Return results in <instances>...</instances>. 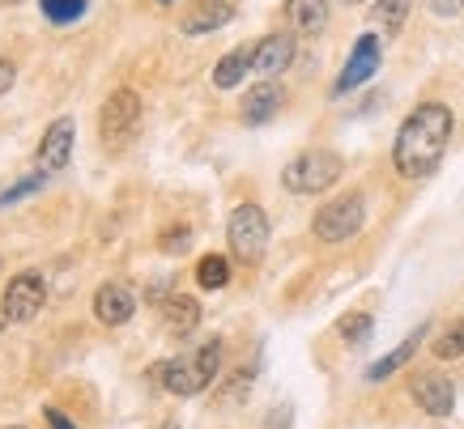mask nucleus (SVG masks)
I'll return each instance as SVG.
<instances>
[{"mask_svg": "<svg viewBox=\"0 0 464 429\" xmlns=\"http://www.w3.org/2000/svg\"><path fill=\"white\" fill-rule=\"evenodd\" d=\"M337 328H341V340H345V345H366V340H371V315H366V310L345 315Z\"/></svg>", "mask_w": 464, "mask_h": 429, "instance_id": "5701e85b", "label": "nucleus"}, {"mask_svg": "<svg viewBox=\"0 0 464 429\" xmlns=\"http://www.w3.org/2000/svg\"><path fill=\"white\" fill-rule=\"evenodd\" d=\"M345 5H358V0H345Z\"/></svg>", "mask_w": 464, "mask_h": 429, "instance_id": "7c9ffc66", "label": "nucleus"}, {"mask_svg": "<svg viewBox=\"0 0 464 429\" xmlns=\"http://www.w3.org/2000/svg\"><path fill=\"white\" fill-rule=\"evenodd\" d=\"M285 22L298 34H320L328 26V0H285Z\"/></svg>", "mask_w": 464, "mask_h": 429, "instance_id": "dca6fc26", "label": "nucleus"}, {"mask_svg": "<svg viewBox=\"0 0 464 429\" xmlns=\"http://www.w3.org/2000/svg\"><path fill=\"white\" fill-rule=\"evenodd\" d=\"M162 429H179V425H175V421H162Z\"/></svg>", "mask_w": 464, "mask_h": 429, "instance_id": "cd10ccee", "label": "nucleus"}, {"mask_svg": "<svg viewBox=\"0 0 464 429\" xmlns=\"http://www.w3.org/2000/svg\"><path fill=\"white\" fill-rule=\"evenodd\" d=\"M5 5H22V0H5Z\"/></svg>", "mask_w": 464, "mask_h": 429, "instance_id": "c756f323", "label": "nucleus"}, {"mask_svg": "<svg viewBox=\"0 0 464 429\" xmlns=\"http://www.w3.org/2000/svg\"><path fill=\"white\" fill-rule=\"evenodd\" d=\"M43 302H47V281H43L39 272H17V277H9V285H5L0 310H5V319L17 328V323L39 319Z\"/></svg>", "mask_w": 464, "mask_h": 429, "instance_id": "0eeeda50", "label": "nucleus"}, {"mask_svg": "<svg viewBox=\"0 0 464 429\" xmlns=\"http://www.w3.org/2000/svg\"><path fill=\"white\" fill-rule=\"evenodd\" d=\"M158 247L167 251V255H179V251L192 247V230H188V225H170V230H162Z\"/></svg>", "mask_w": 464, "mask_h": 429, "instance_id": "b1692460", "label": "nucleus"}, {"mask_svg": "<svg viewBox=\"0 0 464 429\" xmlns=\"http://www.w3.org/2000/svg\"><path fill=\"white\" fill-rule=\"evenodd\" d=\"M422 336H426V328H418V332L409 336V340H401V345H396L392 353H388V358H380V361H375V366H371V370H366V378H371V383H380V378H388V374H396V370H401V366H405L409 358H413V353H418V345H422Z\"/></svg>", "mask_w": 464, "mask_h": 429, "instance_id": "a211bd4d", "label": "nucleus"}, {"mask_svg": "<svg viewBox=\"0 0 464 429\" xmlns=\"http://www.w3.org/2000/svg\"><path fill=\"white\" fill-rule=\"evenodd\" d=\"M137 315V293L128 290V285H102L94 293V319L107 323V328H120L128 319Z\"/></svg>", "mask_w": 464, "mask_h": 429, "instance_id": "ddd939ff", "label": "nucleus"}, {"mask_svg": "<svg viewBox=\"0 0 464 429\" xmlns=\"http://www.w3.org/2000/svg\"><path fill=\"white\" fill-rule=\"evenodd\" d=\"M222 370V340H209V345H200L192 358H170L162 361V370H158V383L170 391V396H200V391L209 387L213 378Z\"/></svg>", "mask_w": 464, "mask_h": 429, "instance_id": "f03ea898", "label": "nucleus"}, {"mask_svg": "<svg viewBox=\"0 0 464 429\" xmlns=\"http://www.w3.org/2000/svg\"><path fill=\"white\" fill-rule=\"evenodd\" d=\"M435 358L439 361H456V358H464V319H456L448 332L435 340Z\"/></svg>", "mask_w": 464, "mask_h": 429, "instance_id": "4be33fe9", "label": "nucleus"}, {"mask_svg": "<svg viewBox=\"0 0 464 429\" xmlns=\"http://www.w3.org/2000/svg\"><path fill=\"white\" fill-rule=\"evenodd\" d=\"M162 328L175 336H188L200 328V306L192 298H183V293H170L167 302H162Z\"/></svg>", "mask_w": 464, "mask_h": 429, "instance_id": "2eb2a0df", "label": "nucleus"}, {"mask_svg": "<svg viewBox=\"0 0 464 429\" xmlns=\"http://www.w3.org/2000/svg\"><path fill=\"white\" fill-rule=\"evenodd\" d=\"M448 140H451V111L443 102L413 107L392 145L396 175L401 179H430L439 162H443V153H448Z\"/></svg>", "mask_w": 464, "mask_h": 429, "instance_id": "f257e3e1", "label": "nucleus"}, {"mask_svg": "<svg viewBox=\"0 0 464 429\" xmlns=\"http://www.w3.org/2000/svg\"><path fill=\"white\" fill-rule=\"evenodd\" d=\"M341 170H345L341 153L307 149V153H298L295 162L282 170V183H285V192H295V195H320L341 179Z\"/></svg>", "mask_w": 464, "mask_h": 429, "instance_id": "7ed1b4c3", "label": "nucleus"}, {"mask_svg": "<svg viewBox=\"0 0 464 429\" xmlns=\"http://www.w3.org/2000/svg\"><path fill=\"white\" fill-rule=\"evenodd\" d=\"M235 22V5L230 0H200L183 14V34H209V30H222Z\"/></svg>", "mask_w": 464, "mask_h": 429, "instance_id": "4468645a", "label": "nucleus"}, {"mask_svg": "<svg viewBox=\"0 0 464 429\" xmlns=\"http://www.w3.org/2000/svg\"><path fill=\"white\" fill-rule=\"evenodd\" d=\"M226 281H230V260L226 255H205L197 263V285L200 290H226Z\"/></svg>", "mask_w": 464, "mask_h": 429, "instance_id": "aec40b11", "label": "nucleus"}, {"mask_svg": "<svg viewBox=\"0 0 464 429\" xmlns=\"http://www.w3.org/2000/svg\"><path fill=\"white\" fill-rule=\"evenodd\" d=\"M43 416H47V425H52V429H77V425H72V421H69V416L60 413V408H52V404L43 408Z\"/></svg>", "mask_w": 464, "mask_h": 429, "instance_id": "bb28decb", "label": "nucleus"}, {"mask_svg": "<svg viewBox=\"0 0 464 429\" xmlns=\"http://www.w3.org/2000/svg\"><path fill=\"white\" fill-rule=\"evenodd\" d=\"M247 72H252V47H230L218 60V69H213V85L218 90H235V85H243Z\"/></svg>", "mask_w": 464, "mask_h": 429, "instance_id": "f3484780", "label": "nucleus"}, {"mask_svg": "<svg viewBox=\"0 0 464 429\" xmlns=\"http://www.w3.org/2000/svg\"><path fill=\"white\" fill-rule=\"evenodd\" d=\"M39 9H43L47 22H56V26H72V22L85 14V0H39Z\"/></svg>", "mask_w": 464, "mask_h": 429, "instance_id": "412c9836", "label": "nucleus"}, {"mask_svg": "<svg viewBox=\"0 0 464 429\" xmlns=\"http://www.w3.org/2000/svg\"><path fill=\"white\" fill-rule=\"evenodd\" d=\"M405 17H409V0H380L371 9V26L383 30V34H396V30L405 26Z\"/></svg>", "mask_w": 464, "mask_h": 429, "instance_id": "6ab92c4d", "label": "nucleus"}, {"mask_svg": "<svg viewBox=\"0 0 464 429\" xmlns=\"http://www.w3.org/2000/svg\"><path fill=\"white\" fill-rule=\"evenodd\" d=\"M14 429H22V425H14Z\"/></svg>", "mask_w": 464, "mask_h": 429, "instance_id": "2f4dec72", "label": "nucleus"}, {"mask_svg": "<svg viewBox=\"0 0 464 429\" xmlns=\"http://www.w3.org/2000/svg\"><path fill=\"white\" fill-rule=\"evenodd\" d=\"M290 64H295V39H290L285 30L265 34V39L252 47V69L265 72V77H277V72H285Z\"/></svg>", "mask_w": 464, "mask_h": 429, "instance_id": "9b49d317", "label": "nucleus"}, {"mask_svg": "<svg viewBox=\"0 0 464 429\" xmlns=\"http://www.w3.org/2000/svg\"><path fill=\"white\" fill-rule=\"evenodd\" d=\"M380 34H362V39L353 43V52H350V60H345V69H341V77H337V85H333V98H345V94H353L358 85H366L375 72H380Z\"/></svg>", "mask_w": 464, "mask_h": 429, "instance_id": "6e6552de", "label": "nucleus"}, {"mask_svg": "<svg viewBox=\"0 0 464 429\" xmlns=\"http://www.w3.org/2000/svg\"><path fill=\"white\" fill-rule=\"evenodd\" d=\"M285 107V90L277 81H260V85H252L247 94H243V124H252V128H260V124H268L273 115Z\"/></svg>", "mask_w": 464, "mask_h": 429, "instance_id": "f8f14e48", "label": "nucleus"}, {"mask_svg": "<svg viewBox=\"0 0 464 429\" xmlns=\"http://www.w3.org/2000/svg\"><path fill=\"white\" fill-rule=\"evenodd\" d=\"M14 81H17V64L9 56H0V98L14 90Z\"/></svg>", "mask_w": 464, "mask_h": 429, "instance_id": "a878e982", "label": "nucleus"}, {"mask_svg": "<svg viewBox=\"0 0 464 429\" xmlns=\"http://www.w3.org/2000/svg\"><path fill=\"white\" fill-rule=\"evenodd\" d=\"M5 323H9V319H5V310H0V332H5Z\"/></svg>", "mask_w": 464, "mask_h": 429, "instance_id": "c85d7f7f", "label": "nucleus"}, {"mask_svg": "<svg viewBox=\"0 0 464 429\" xmlns=\"http://www.w3.org/2000/svg\"><path fill=\"white\" fill-rule=\"evenodd\" d=\"M362 225H366V200L358 192H350V195L328 200V205L315 213L311 230H315V238H320V243H350Z\"/></svg>", "mask_w": 464, "mask_h": 429, "instance_id": "423d86ee", "label": "nucleus"}, {"mask_svg": "<svg viewBox=\"0 0 464 429\" xmlns=\"http://www.w3.org/2000/svg\"><path fill=\"white\" fill-rule=\"evenodd\" d=\"M226 238H230V251L235 260L243 263H260L268 251V217L260 205H239L226 222Z\"/></svg>", "mask_w": 464, "mask_h": 429, "instance_id": "39448f33", "label": "nucleus"}, {"mask_svg": "<svg viewBox=\"0 0 464 429\" xmlns=\"http://www.w3.org/2000/svg\"><path fill=\"white\" fill-rule=\"evenodd\" d=\"M137 128H141V94L137 90H115L107 102H102L99 111V140L107 149H124L128 140L137 137Z\"/></svg>", "mask_w": 464, "mask_h": 429, "instance_id": "20e7f679", "label": "nucleus"}, {"mask_svg": "<svg viewBox=\"0 0 464 429\" xmlns=\"http://www.w3.org/2000/svg\"><path fill=\"white\" fill-rule=\"evenodd\" d=\"M43 179H47V175H34V179H22L17 187H9V192L0 195V208H5V205H14V200H22V195H30L34 187H43Z\"/></svg>", "mask_w": 464, "mask_h": 429, "instance_id": "393cba45", "label": "nucleus"}, {"mask_svg": "<svg viewBox=\"0 0 464 429\" xmlns=\"http://www.w3.org/2000/svg\"><path fill=\"white\" fill-rule=\"evenodd\" d=\"M72 140H77V124H72L69 115H60V119L47 124V132L39 140V175H60V170L69 167Z\"/></svg>", "mask_w": 464, "mask_h": 429, "instance_id": "1a4fd4ad", "label": "nucleus"}, {"mask_svg": "<svg viewBox=\"0 0 464 429\" xmlns=\"http://www.w3.org/2000/svg\"><path fill=\"white\" fill-rule=\"evenodd\" d=\"M409 396H413V404L430 416H448L451 408H456V387H451V378L448 374H435V370L418 374L413 387H409Z\"/></svg>", "mask_w": 464, "mask_h": 429, "instance_id": "9d476101", "label": "nucleus"}]
</instances>
